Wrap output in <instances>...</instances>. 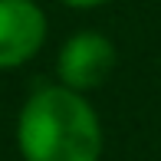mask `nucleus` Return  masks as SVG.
I'll use <instances>...</instances> for the list:
<instances>
[{
  "label": "nucleus",
  "instance_id": "1",
  "mask_svg": "<svg viewBox=\"0 0 161 161\" xmlns=\"http://www.w3.org/2000/svg\"><path fill=\"white\" fill-rule=\"evenodd\" d=\"M17 148L23 161H99L102 122L82 92L43 86L20 108Z\"/></svg>",
  "mask_w": 161,
  "mask_h": 161
},
{
  "label": "nucleus",
  "instance_id": "2",
  "mask_svg": "<svg viewBox=\"0 0 161 161\" xmlns=\"http://www.w3.org/2000/svg\"><path fill=\"white\" fill-rule=\"evenodd\" d=\"M115 43L96 30H82L63 43L59 56H56V76L66 89L76 92H92L112 76L115 69Z\"/></svg>",
  "mask_w": 161,
  "mask_h": 161
},
{
  "label": "nucleus",
  "instance_id": "3",
  "mask_svg": "<svg viewBox=\"0 0 161 161\" xmlns=\"http://www.w3.org/2000/svg\"><path fill=\"white\" fill-rule=\"evenodd\" d=\"M46 43V13L33 0H0V72L30 63Z\"/></svg>",
  "mask_w": 161,
  "mask_h": 161
},
{
  "label": "nucleus",
  "instance_id": "4",
  "mask_svg": "<svg viewBox=\"0 0 161 161\" xmlns=\"http://www.w3.org/2000/svg\"><path fill=\"white\" fill-rule=\"evenodd\" d=\"M59 3L76 7V10H92V7H102V3H108V0H59Z\"/></svg>",
  "mask_w": 161,
  "mask_h": 161
}]
</instances>
